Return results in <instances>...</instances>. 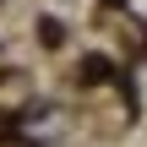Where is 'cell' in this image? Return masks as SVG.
I'll return each mask as SVG.
<instances>
[{
    "instance_id": "obj_1",
    "label": "cell",
    "mask_w": 147,
    "mask_h": 147,
    "mask_svg": "<svg viewBox=\"0 0 147 147\" xmlns=\"http://www.w3.org/2000/svg\"><path fill=\"white\" fill-rule=\"evenodd\" d=\"M82 76H87V82H104V76H109V60H104V55H87V60H82Z\"/></svg>"
},
{
    "instance_id": "obj_2",
    "label": "cell",
    "mask_w": 147,
    "mask_h": 147,
    "mask_svg": "<svg viewBox=\"0 0 147 147\" xmlns=\"http://www.w3.org/2000/svg\"><path fill=\"white\" fill-rule=\"evenodd\" d=\"M38 38H44V44H49V49H55V44H60V38H65V27H60V22H55V16H44V22H38Z\"/></svg>"
},
{
    "instance_id": "obj_3",
    "label": "cell",
    "mask_w": 147,
    "mask_h": 147,
    "mask_svg": "<svg viewBox=\"0 0 147 147\" xmlns=\"http://www.w3.org/2000/svg\"><path fill=\"white\" fill-rule=\"evenodd\" d=\"M109 5H120V0H109Z\"/></svg>"
}]
</instances>
